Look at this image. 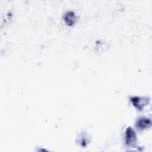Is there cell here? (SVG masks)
Segmentation results:
<instances>
[{
	"label": "cell",
	"instance_id": "obj_3",
	"mask_svg": "<svg viewBox=\"0 0 152 152\" xmlns=\"http://www.w3.org/2000/svg\"><path fill=\"white\" fill-rule=\"evenodd\" d=\"M65 20H66V22L68 23L69 25H71L73 24L74 21H75L74 15L73 13H70L69 14H67L66 15Z\"/></svg>",
	"mask_w": 152,
	"mask_h": 152
},
{
	"label": "cell",
	"instance_id": "obj_2",
	"mask_svg": "<svg viewBox=\"0 0 152 152\" xmlns=\"http://www.w3.org/2000/svg\"><path fill=\"white\" fill-rule=\"evenodd\" d=\"M151 125L150 120L148 119H141L137 123V127L141 129L146 128Z\"/></svg>",
	"mask_w": 152,
	"mask_h": 152
},
{
	"label": "cell",
	"instance_id": "obj_1",
	"mask_svg": "<svg viewBox=\"0 0 152 152\" xmlns=\"http://www.w3.org/2000/svg\"><path fill=\"white\" fill-rule=\"evenodd\" d=\"M136 135L134 131L129 128L126 132V143L128 146H132L136 143Z\"/></svg>",
	"mask_w": 152,
	"mask_h": 152
}]
</instances>
